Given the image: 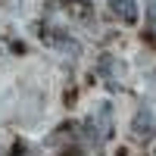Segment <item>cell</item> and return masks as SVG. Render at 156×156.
Masks as SVG:
<instances>
[{"mask_svg":"<svg viewBox=\"0 0 156 156\" xmlns=\"http://www.w3.org/2000/svg\"><path fill=\"white\" fill-rule=\"evenodd\" d=\"M109 131H112V109H109V103H100L94 109V115L87 119V140L90 144H103L109 137Z\"/></svg>","mask_w":156,"mask_h":156,"instance_id":"cell-1","label":"cell"},{"mask_svg":"<svg viewBox=\"0 0 156 156\" xmlns=\"http://www.w3.org/2000/svg\"><path fill=\"white\" fill-rule=\"evenodd\" d=\"M153 134H156V119H153V112H150V109H140V112L134 115V137L147 140V137H153Z\"/></svg>","mask_w":156,"mask_h":156,"instance_id":"cell-2","label":"cell"},{"mask_svg":"<svg viewBox=\"0 0 156 156\" xmlns=\"http://www.w3.org/2000/svg\"><path fill=\"white\" fill-rule=\"evenodd\" d=\"M109 9H112L122 22H128V25L137 22V3H134V0H109Z\"/></svg>","mask_w":156,"mask_h":156,"instance_id":"cell-3","label":"cell"}]
</instances>
